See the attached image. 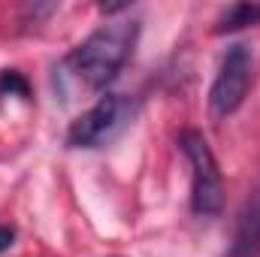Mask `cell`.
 Listing matches in <instances>:
<instances>
[{
  "mask_svg": "<svg viewBox=\"0 0 260 257\" xmlns=\"http://www.w3.org/2000/svg\"><path fill=\"white\" fill-rule=\"evenodd\" d=\"M136 40H139V21L136 18L106 21L67 55L64 67L88 91H103L106 85L115 82V76L130 61Z\"/></svg>",
  "mask_w": 260,
  "mask_h": 257,
  "instance_id": "obj_1",
  "label": "cell"
},
{
  "mask_svg": "<svg viewBox=\"0 0 260 257\" xmlns=\"http://www.w3.org/2000/svg\"><path fill=\"white\" fill-rule=\"evenodd\" d=\"M179 145L191 164V209H194V215H203V218L218 215L224 206V182H221V170H218V160H215L206 136L200 130H185Z\"/></svg>",
  "mask_w": 260,
  "mask_h": 257,
  "instance_id": "obj_2",
  "label": "cell"
},
{
  "mask_svg": "<svg viewBox=\"0 0 260 257\" xmlns=\"http://www.w3.org/2000/svg\"><path fill=\"white\" fill-rule=\"evenodd\" d=\"M133 115V100L127 94H103L91 109H85L67 130L70 148H100L118 136Z\"/></svg>",
  "mask_w": 260,
  "mask_h": 257,
  "instance_id": "obj_3",
  "label": "cell"
},
{
  "mask_svg": "<svg viewBox=\"0 0 260 257\" xmlns=\"http://www.w3.org/2000/svg\"><path fill=\"white\" fill-rule=\"evenodd\" d=\"M251 73H254V58L248 46L236 43L224 52L218 76L209 91V109L215 118H227L245 103L248 88H251Z\"/></svg>",
  "mask_w": 260,
  "mask_h": 257,
  "instance_id": "obj_4",
  "label": "cell"
},
{
  "mask_svg": "<svg viewBox=\"0 0 260 257\" xmlns=\"http://www.w3.org/2000/svg\"><path fill=\"white\" fill-rule=\"evenodd\" d=\"M224 257H260V197L239 218L233 245H230V251Z\"/></svg>",
  "mask_w": 260,
  "mask_h": 257,
  "instance_id": "obj_5",
  "label": "cell"
},
{
  "mask_svg": "<svg viewBox=\"0 0 260 257\" xmlns=\"http://www.w3.org/2000/svg\"><path fill=\"white\" fill-rule=\"evenodd\" d=\"M254 24H260V3H233L221 12L215 34H236V30H245Z\"/></svg>",
  "mask_w": 260,
  "mask_h": 257,
  "instance_id": "obj_6",
  "label": "cell"
},
{
  "mask_svg": "<svg viewBox=\"0 0 260 257\" xmlns=\"http://www.w3.org/2000/svg\"><path fill=\"white\" fill-rule=\"evenodd\" d=\"M0 94L3 97H21V100H27L30 97V85H27V79L18 70H3L0 73Z\"/></svg>",
  "mask_w": 260,
  "mask_h": 257,
  "instance_id": "obj_7",
  "label": "cell"
},
{
  "mask_svg": "<svg viewBox=\"0 0 260 257\" xmlns=\"http://www.w3.org/2000/svg\"><path fill=\"white\" fill-rule=\"evenodd\" d=\"M15 245V230L12 227H6V224H0V254L3 251H9Z\"/></svg>",
  "mask_w": 260,
  "mask_h": 257,
  "instance_id": "obj_8",
  "label": "cell"
}]
</instances>
